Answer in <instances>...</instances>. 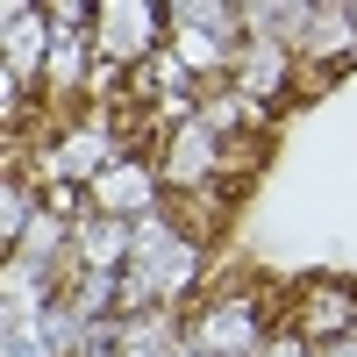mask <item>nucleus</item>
<instances>
[{
    "instance_id": "obj_1",
    "label": "nucleus",
    "mask_w": 357,
    "mask_h": 357,
    "mask_svg": "<svg viewBox=\"0 0 357 357\" xmlns=\"http://www.w3.org/2000/svg\"><path fill=\"white\" fill-rule=\"evenodd\" d=\"M293 336H301V343H336V336H357V293H343V286L301 293V314H293Z\"/></svg>"
}]
</instances>
